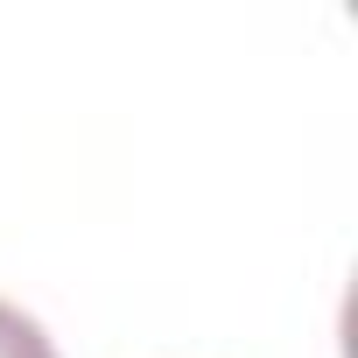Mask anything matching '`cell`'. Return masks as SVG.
Here are the masks:
<instances>
[{
    "instance_id": "6da1fadb",
    "label": "cell",
    "mask_w": 358,
    "mask_h": 358,
    "mask_svg": "<svg viewBox=\"0 0 358 358\" xmlns=\"http://www.w3.org/2000/svg\"><path fill=\"white\" fill-rule=\"evenodd\" d=\"M0 358H57V344H50V330L29 309L0 302Z\"/></svg>"
}]
</instances>
